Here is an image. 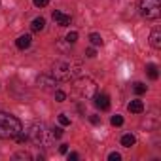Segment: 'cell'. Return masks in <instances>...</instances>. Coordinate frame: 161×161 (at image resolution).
<instances>
[{"label":"cell","mask_w":161,"mask_h":161,"mask_svg":"<svg viewBox=\"0 0 161 161\" xmlns=\"http://www.w3.org/2000/svg\"><path fill=\"white\" fill-rule=\"evenodd\" d=\"M19 133H23V123L12 114L0 112V138L10 140L15 138Z\"/></svg>","instance_id":"6da1fadb"},{"label":"cell","mask_w":161,"mask_h":161,"mask_svg":"<svg viewBox=\"0 0 161 161\" xmlns=\"http://www.w3.org/2000/svg\"><path fill=\"white\" fill-rule=\"evenodd\" d=\"M74 91L82 99H91L97 93V84L91 78H78L74 80Z\"/></svg>","instance_id":"7a4b0ae2"},{"label":"cell","mask_w":161,"mask_h":161,"mask_svg":"<svg viewBox=\"0 0 161 161\" xmlns=\"http://www.w3.org/2000/svg\"><path fill=\"white\" fill-rule=\"evenodd\" d=\"M138 10L146 19H157L161 15V2L159 0H140Z\"/></svg>","instance_id":"3957f363"},{"label":"cell","mask_w":161,"mask_h":161,"mask_svg":"<svg viewBox=\"0 0 161 161\" xmlns=\"http://www.w3.org/2000/svg\"><path fill=\"white\" fill-rule=\"evenodd\" d=\"M74 72L76 70H72L70 63H57L53 66V76H55V80H59V82H70L74 78Z\"/></svg>","instance_id":"277c9868"},{"label":"cell","mask_w":161,"mask_h":161,"mask_svg":"<svg viewBox=\"0 0 161 161\" xmlns=\"http://www.w3.org/2000/svg\"><path fill=\"white\" fill-rule=\"evenodd\" d=\"M46 127L44 125H32L31 127V131H29V140H32V142H36V144H51V140L49 138H46Z\"/></svg>","instance_id":"5b68a950"},{"label":"cell","mask_w":161,"mask_h":161,"mask_svg":"<svg viewBox=\"0 0 161 161\" xmlns=\"http://www.w3.org/2000/svg\"><path fill=\"white\" fill-rule=\"evenodd\" d=\"M36 84H38V87L44 89V91H55L57 80H55L53 74H40V76L36 78Z\"/></svg>","instance_id":"8992f818"},{"label":"cell","mask_w":161,"mask_h":161,"mask_svg":"<svg viewBox=\"0 0 161 161\" xmlns=\"http://www.w3.org/2000/svg\"><path fill=\"white\" fill-rule=\"evenodd\" d=\"M51 17H53V21H55L59 27H68V25H70V21H72V17H70V15H66V14H63V12H59V10H55Z\"/></svg>","instance_id":"52a82bcc"},{"label":"cell","mask_w":161,"mask_h":161,"mask_svg":"<svg viewBox=\"0 0 161 161\" xmlns=\"http://www.w3.org/2000/svg\"><path fill=\"white\" fill-rule=\"evenodd\" d=\"M95 106L101 108V110H108L110 108V97L104 95V93H101V95L95 93Z\"/></svg>","instance_id":"ba28073f"},{"label":"cell","mask_w":161,"mask_h":161,"mask_svg":"<svg viewBox=\"0 0 161 161\" xmlns=\"http://www.w3.org/2000/svg\"><path fill=\"white\" fill-rule=\"evenodd\" d=\"M150 44H152V47H155V49L161 47V29H153V31H152V34H150Z\"/></svg>","instance_id":"9c48e42d"},{"label":"cell","mask_w":161,"mask_h":161,"mask_svg":"<svg viewBox=\"0 0 161 161\" xmlns=\"http://www.w3.org/2000/svg\"><path fill=\"white\" fill-rule=\"evenodd\" d=\"M44 27H46V19H44V17H36V19L31 23V31H32V32L44 31Z\"/></svg>","instance_id":"30bf717a"},{"label":"cell","mask_w":161,"mask_h":161,"mask_svg":"<svg viewBox=\"0 0 161 161\" xmlns=\"http://www.w3.org/2000/svg\"><path fill=\"white\" fill-rule=\"evenodd\" d=\"M31 40H32V38H31L29 34H23V36H19V38L15 40V46H17L19 49H27V47L31 46Z\"/></svg>","instance_id":"8fae6325"},{"label":"cell","mask_w":161,"mask_h":161,"mask_svg":"<svg viewBox=\"0 0 161 161\" xmlns=\"http://www.w3.org/2000/svg\"><path fill=\"white\" fill-rule=\"evenodd\" d=\"M127 108H129V112H133V114H140V112L144 110V104H142V101H131Z\"/></svg>","instance_id":"7c38bea8"},{"label":"cell","mask_w":161,"mask_h":161,"mask_svg":"<svg viewBox=\"0 0 161 161\" xmlns=\"http://www.w3.org/2000/svg\"><path fill=\"white\" fill-rule=\"evenodd\" d=\"M146 72H148L150 80H157V78H159V72H157V64H153V63L146 64Z\"/></svg>","instance_id":"4fadbf2b"},{"label":"cell","mask_w":161,"mask_h":161,"mask_svg":"<svg viewBox=\"0 0 161 161\" xmlns=\"http://www.w3.org/2000/svg\"><path fill=\"white\" fill-rule=\"evenodd\" d=\"M135 142H136V138H135L131 133L121 136V146H125V148H131V146H135Z\"/></svg>","instance_id":"5bb4252c"},{"label":"cell","mask_w":161,"mask_h":161,"mask_svg":"<svg viewBox=\"0 0 161 161\" xmlns=\"http://www.w3.org/2000/svg\"><path fill=\"white\" fill-rule=\"evenodd\" d=\"M89 40H91L93 46H103V44H104V42H103V36L97 34V32H91V34H89Z\"/></svg>","instance_id":"9a60e30c"},{"label":"cell","mask_w":161,"mask_h":161,"mask_svg":"<svg viewBox=\"0 0 161 161\" xmlns=\"http://www.w3.org/2000/svg\"><path fill=\"white\" fill-rule=\"evenodd\" d=\"M110 123H112L114 127H119V125H123V118H121L119 114H116V116H112V119H110Z\"/></svg>","instance_id":"2e32d148"},{"label":"cell","mask_w":161,"mask_h":161,"mask_svg":"<svg viewBox=\"0 0 161 161\" xmlns=\"http://www.w3.org/2000/svg\"><path fill=\"white\" fill-rule=\"evenodd\" d=\"M133 89H135V93H136V95H142V93H146V86H144V84H140V82H136Z\"/></svg>","instance_id":"e0dca14e"},{"label":"cell","mask_w":161,"mask_h":161,"mask_svg":"<svg viewBox=\"0 0 161 161\" xmlns=\"http://www.w3.org/2000/svg\"><path fill=\"white\" fill-rule=\"evenodd\" d=\"M66 42H68V44H76V42H78V32H74V31L68 32V34H66Z\"/></svg>","instance_id":"ac0fdd59"},{"label":"cell","mask_w":161,"mask_h":161,"mask_svg":"<svg viewBox=\"0 0 161 161\" xmlns=\"http://www.w3.org/2000/svg\"><path fill=\"white\" fill-rule=\"evenodd\" d=\"M64 99H66V93L61 91V89H55V101H57V103H63Z\"/></svg>","instance_id":"d6986e66"},{"label":"cell","mask_w":161,"mask_h":161,"mask_svg":"<svg viewBox=\"0 0 161 161\" xmlns=\"http://www.w3.org/2000/svg\"><path fill=\"white\" fill-rule=\"evenodd\" d=\"M59 123H61L63 127H66V125H70V119H68L64 114H59Z\"/></svg>","instance_id":"ffe728a7"},{"label":"cell","mask_w":161,"mask_h":161,"mask_svg":"<svg viewBox=\"0 0 161 161\" xmlns=\"http://www.w3.org/2000/svg\"><path fill=\"white\" fill-rule=\"evenodd\" d=\"M32 4H34L36 8H44V6L49 4V0H32Z\"/></svg>","instance_id":"44dd1931"},{"label":"cell","mask_w":161,"mask_h":161,"mask_svg":"<svg viewBox=\"0 0 161 161\" xmlns=\"http://www.w3.org/2000/svg\"><path fill=\"white\" fill-rule=\"evenodd\" d=\"M51 135H53L55 138H61V136H63V129H61V127H55V129H51Z\"/></svg>","instance_id":"7402d4cb"},{"label":"cell","mask_w":161,"mask_h":161,"mask_svg":"<svg viewBox=\"0 0 161 161\" xmlns=\"http://www.w3.org/2000/svg\"><path fill=\"white\" fill-rule=\"evenodd\" d=\"M108 159H110V161H119V159H121V155H119L118 152H112V153L108 155Z\"/></svg>","instance_id":"603a6c76"},{"label":"cell","mask_w":161,"mask_h":161,"mask_svg":"<svg viewBox=\"0 0 161 161\" xmlns=\"http://www.w3.org/2000/svg\"><path fill=\"white\" fill-rule=\"evenodd\" d=\"M89 119H91V123H93V125H99V123H101V118H99V116H91Z\"/></svg>","instance_id":"cb8c5ba5"},{"label":"cell","mask_w":161,"mask_h":161,"mask_svg":"<svg viewBox=\"0 0 161 161\" xmlns=\"http://www.w3.org/2000/svg\"><path fill=\"white\" fill-rule=\"evenodd\" d=\"M59 152H61V153H66V152H68V146H66V144H61V146H59Z\"/></svg>","instance_id":"d4e9b609"},{"label":"cell","mask_w":161,"mask_h":161,"mask_svg":"<svg viewBox=\"0 0 161 161\" xmlns=\"http://www.w3.org/2000/svg\"><path fill=\"white\" fill-rule=\"evenodd\" d=\"M80 155L76 153V152H72V153H68V161H74V159H78Z\"/></svg>","instance_id":"484cf974"},{"label":"cell","mask_w":161,"mask_h":161,"mask_svg":"<svg viewBox=\"0 0 161 161\" xmlns=\"http://www.w3.org/2000/svg\"><path fill=\"white\" fill-rule=\"evenodd\" d=\"M86 53H87V57H95V55H97V53H95V49H93V47H89V49H87V51H86Z\"/></svg>","instance_id":"4316f807"}]
</instances>
